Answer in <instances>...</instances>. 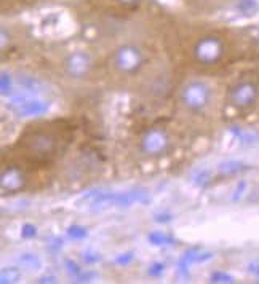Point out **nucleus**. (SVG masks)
Returning a JSON list of instances; mask_svg holds the SVG:
<instances>
[{"mask_svg": "<svg viewBox=\"0 0 259 284\" xmlns=\"http://www.w3.org/2000/svg\"><path fill=\"white\" fill-rule=\"evenodd\" d=\"M83 200L90 201L92 209L101 211L109 206L117 208H130L133 204H146L149 201V195L146 190H128V192H93L83 197Z\"/></svg>", "mask_w": 259, "mask_h": 284, "instance_id": "1", "label": "nucleus"}, {"mask_svg": "<svg viewBox=\"0 0 259 284\" xmlns=\"http://www.w3.org/2000/svg\"><path fill=\"white\" fill-rule=\"evenodd\" d=\"M111 66L115 72L123 77H133L144 69L146 53L138 45L123 43L114 50Z\"/></svg>", "mask_w": 259, "mask_h": 284, "instance_id": "2", "label": "nucleus"}, {"mask_svg": "<svg viewBox=\"0 0 259 284\" xmlns=\"http://www.w3.org/2000/svg\"><path fill=\"white\" fill-rule=\"evenodd\" d=\"M226 55V43L223 37L216 34H206L197 38L192 46V58L203 67L216 66Z\"/></svg>", "mask_w": 259, "mask_h": 284, "instance_id": "3", "label": "nucleus"}, {"mask_svg": "<svg viewBox=\"0 0 259 284\" xmlns=\"http://www.w3.org/2000/svg\"><path fill=\"white\" fill-rule=\"evenodd\" d=\"M179 102L190 113H203L211 104V88L202 80H192L179 91Z\"/></svg>", "mask_w": 259, "mask_h": 284, "instance_id": "4", "label": "nucleus"}, {"mask_svg": "<svg viewBox=\"0 0 259 284\" xmlns=\"http://www.w3.org/2000/svg\"><path fill=\"white\" fill-rule=\"evenodd\" d=\"M171 147V137L162 126H152L141 136L139 150L149 158H159L168 153Z\"/></svg>", "mask_w": 259, "mask_h": 284, "instance_id": "5", "label": "nucleus"}, {"mask_svg": "<svg viewBox=\"0 0 259 284\" xmlns=\"http://www.w3.org/2000/svg\"><path fill=\"white\" fill-rule=\"evenodd\" d=\"M259 99V85L251 79H242L229 89V104L239 112L251 110Z\"/></svg>", "mask_w": 259, "mask_h": 284, "instance_id": "6", "label": "nucleus"}, {"mask_svg": "<svg viewBox=\"0 0 259 284\" xmlns=\"http://www.w3.org/2000/svg\"><path fill=\"white\" fill-rule=\"evenodd\" d=\"M64 72L72 80H83L93 70V58L85 50H75L62 61Z\"/></svg>", "mask_w": 259, "mask_h": 284, "instance_id": "7", "label": "nucleus"}, {"mask_svg": "<svg viewBox=\"0 0 259 284\" xmlns=\"http://www.w3.org/2000/svg\"><path fill=\"white\" fill-rule=\"evenodd\" d=\"M8 107L13 112L21 115V117H37V115H44L50 106L47 101H40L35 96L32 98V94L23 93V94L11 98L8 102Z\"/></svg>", "mask_w": 259, "mask_h": 284, "instance_id": "8", "label": "nucleus"}, {"mask_svg": "<svg viewBox=\"0 0 259 284\" xmlns=\"http://www.w3.org/2000/svg\"><path fill=\"white\" fill-rule=\"evenodd\" d=\"M24 142L29 152H32L37 157H48V155H53L58 149L56 137L47 131H35L26 137Z\"/></svg>", "mask_w": 259, "mask_h": 284, "instance_id": "9", "label": "nucleus"}, {"mask_svg": "<svg viewBox=\"0 0 259 284\" xmlns=\"http://www.w3.org/2000/svg\"><path fill=\"white\" fill-rule=\"evenodd\" d=\"M26 185V177L24 173L15 164H8L2 170V176H0V187H2L4 193H18Z\"/></svg>", "mask_w": 259, "mask_h": 284, "instance_id": "10", "label": "nucleus"}, {"mask_svg": "<svg viewBox=\"0 0 259 284\" xmlns=\"http://www.w3.org/2000/svg\"><path fill=\"white\" fill-rule=\"evenodd\" d=\"M18 83L19 86L24 89V93L32 94V96H38L45 93V83L38 79V77L29 75V74H23L18 77Z\"/></svg>", "mask_w": 259, "mask_h": 284, "instance_id": "11", "label": "nucleus"}, {"mask_svg": "<svg viewBox=\"0 0 259 284\" xmlns=\"http://www.w3.org/2000/svg\"><path fill=\"white\" fill-rule=\"evenodd\" d=\"M211 254H200L199 251H189L183 255V259L179 261V272L183 275H187V268L196 264V262H203V261H208L211 259Z\"/></svg>", "mask_w": 259, "mask_h": 284, "instance_id": "12", "label": "nucleus"}, {"mask_svg": "<svg viewBox=\"0 0 259 284\" xmlns=\"http://www.w3.org/2000/svg\"><path fill=\"white\" fill-rule=\"evenodd\" d=\"M245 170H247V164L239 161V160H227V161H223L221 164L218 166L219 176H235V174H239Z\"/></svg>", "mask_w": 259, "mask_h": 284, "instance_id": "13", "label": "nucleus"}, {"mask_svg": "<svg viewBox=\"0 0 259 284\" xmlns=\"http://www.w3.org/2000/svg\"><path fill=\"white\" fill-rule=\"evenodd\" d=\"M18 262L23 268H28V270H38L42 267V261L38 259V255L32 254V252H23L18 257Z\"/></svg>", "mask_w": 259, "mask_h": 284, "instance_id": "14", "label": "nucleus"}, {"mask_svg": "<svg viewBox=\"0 0 259 284\" xmlns=\"http://www.w3.org/2000/svg\"><path fill=\"white\" fill-rule=\"evenodd\" d=\"M147 240L154 246H171V244H175V240L170 235L160 233V231H152V233H149Z\"/></svg>", "mask_w": 259, "mask_h": 284, "instance_id": "15", "label": "nucleus"}, {"mask_svg": "<svg viewBox=\"0 0 259 284\" xmlns=\"http://www.w3.org/2000/svg\"><path fill=\"white\" fill-rule=\"evenodd\" d=\"M21 279V272L15 267H7L2 270V273H0V282L7 284V282H18Z\"/></svg>", "mask_w": 259, "mask_h": 284, "instance_id": "16", "label": "nucleus"}, {"mask_svg": "<svg viewBox=\"0 0 259 284\" xmlns=\"http://www.w3.org/2000/svg\"><path fill=\"white\" fill-rule=\"evenodd\" d=\"M232 133H234L239 137V140L242 142V144H253V142H256V139H257L256 134H253L250 131H243V130H240V128L237 130L235 126L232 128Z\"/></svg>", "mask_w": 259, "mask_h": 284, "instance_id": "17", "label": "nucleus"}, {"mask_svg": "<svg viewBox=\"0 0 259 284\" xmlns=\"http://www.w3.org/2000/svg\"><path fill=\"white\" fill-rule=\"evenodd\" d=\"M68 233L72 240H83V238H87V228L79 227V225H72V227H69Z\"/></svg>", "mask_w": 259, "mask_h": 284, "instance_id": "18", "label": "nucleus"}, {"mask_svg": "<svg viewBox=\"0 0 259 284\" xmlns=\"http://www.w3.org/2000/svg\"><path fill=\"white\" fill-rule=\"evenodd\" d=\"M0 86H2V94L7 96L11 93V79L7 72H2V79H0Z\"/></svg>", "mask_w": 259, "mask_h": 284, "instance_id": "19", "label": "nucleus"}, {"mask_svg": "<svg viewBox=\"0 0 259 284\" xmlns=\"http://www.w3.org/2000/svg\"><path fill=\"white\" fill-rule=\"evenodd\" d=\"M211 281L213 282H234V278L223 272H214L211 273Z\"/></svg>", "mask_w": 259, "mask_h": 284, "instance_id": "20", "label": "nucleus"}, {"mask_svg": "<svg viewBox=\"0 0 259 284\" xmlns=\"http://www.w3.org/2000/svg\"><path fill=\"white\" fill-rule=\"evenodd\" d=\"M21 235H23V238H34L37 235V228L31 224H26L21 228Z\"/></svg>", "mask_w": 259, "mask_h": 284, "instance_id": "21", "label": "nucleus"}, {"mask_svg": "<svg viewBox=\"0 0 259 284\" xmlns=\"http://www.w3.org/2000/svg\"><path fill=\"white\" fill-rule=\"evenodd\" d=\"M163 270H165V265L160 264V262H157V264H152V265H150V268H149L147 273H149L150 276H154V278H157V276H162Z\"/></svg>", "mask_w": 259, "mask_h": 284, "instance_id": "22", "label": "nucleus"}, {"mask_svg": "<svg viewBox=\"0 0 259 284\" xmlns=\"http://www.w3.org/2000/svg\"><path fill=\"white\" fill-rule=\"evenodd\" d=\"M132 261H133V254H132V252L120 254V255L117 257V259H115V262H117L119 265H128Z\"/></svg>", "mask_w": 259, "mask_h": 284, "instance_id": "23", "label": "nucleus"}, {"mask_svg": "<svg viewBox=\"0 0 259 284\" xmlns=\"http://www.w3.org/2000/svg\"><path fill=\"white\" fill-rule=\"evenodd\" d=\"M248 268H250V273H253L254 276H259V259L257 261H253L248 265Z\"/></svg>", "mask_w": 259, "mask_h": 284, "instance_id": "24", "label": "nucleus"}, {"mask_svg": "<svg viewBox=\"0 0 259 284\" xmlns=\"http://www.w3.org/2000/svg\"><path fill=\"white\" fill-rule=\"evenodd\" d=\"M115 2H117L119 5H122V7H133V5L139 4L141 0H115Z\"/></svg>", "mask_w": 259, "mask_h": 284, "instance_id": "25", "label": "nucleus"}]
</instances>
